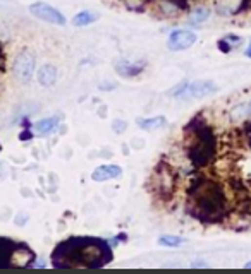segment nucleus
Segmentation results:
<instances>
[{
    "label": "nucleus",
    "mask_w": 251,
    "mask_h": 274,
    "mask_svg": "<svg viewBox=\"0 0 251 274\" xmlns=\"http://www.w3.org/2000/svg\"><path fill=\"white\" fill-rule=\"evenodd\" d=\"M210 17V9L208 7H196L190 16L191 24H203L207 19Z\"/></svg>",
    "instance_id": "obj_14"
},
{
    "label": "nucleus",
    "mask_w": 251,
    "mask_h": 274,
    "mask_svg": "<svg viewBox=\"0 0 251 274\" xmlns=\"http://www.w3.org/2000/svg\"><path fill=\"white\" fill-rule=\"evenodd\" d=\"M29 12L35 16V17L41 19L45 22H50L55 26H64L66 24V17L60 11H57L52 5L45 4V2H35V4L29 5Z\"/></svg>",
    "instance_id": "obj_4"
},
{
    "label": "nucleus",
    "mask_w": 251,
    "mask_h": 274,
    "mask_svg": "<svg viewBox=\"0 0 251 274\" xmlns=\"http://www.w3.org/2000/svg\"><path fill=\"white\" fill-rule=\"evenodd\" d=\"M58 122H60L58 117H48V119H43L35 123V130H37L40 136H47V134H52L54 130H57Z\"/></svg>",
    "instance_id": "obj_10"
},
{
    "label": "nucleus",
    "mask_w": 251,
    "mask_h": 274,
    "mask_svg": "<svg viewBox=\"0 0 251 274\" xmlns=\"http://www.w3.org/2000/svg\"><path fill=\"white\" fill-rule=\"evenodd\" d=\"M114 259L110 243L102 238L73 237L60 242L52 252V266L58 269L66 267H88L97 269L110 264Z\"/></svg>",
    "instance_id": "obj_1"
},
{
    "label": "nucleus",
    "mask_w": 251,
    "mask_h": 274,
    "mask_svg": "<svg viewBox=\"0 0 251 274\" xmlns=\"http://www.w3.org/2000/svg\"><path fill=\"white\" fill-rule=\"evenodd\" d=\"M244 267H246V269H251V262H248V264H246V266H244Z\"/></svg>",
    "instance_id": "obj_19"
},
{
    "label": "nucleus",
    "mask_w": 251,
    "mask_h": 274,
    "mask_svg": "<svg viewBox=\"0 0 251 274\" xmlns=\"http://www.w3.org/2000/svg\"><path fill=\"white\" fill-rule=\"evenodd\" d=\"M186 240L182 237H175V235H165V237H160L158 238V243L164 247H171V249H174V247H179L182 245Z\"/></svg>",
    "instance_id": "obj_16"
},
{
    "label": "nucleus",
    "mask_w": 251,
    "mask_h": 274,
    "mask_svg": "<svg viewBox=\"0 0 251 274\" xmlns=\"http://www.w3.org/2000/svg\"><path fill=\"white\" fill-rule=\"evenodd\" d=\"M35 252L26 243L0 237V269L33 266Z\"/></svg>",
    "instance_id": "obj_2"
},
{
    "label": "nucleus",
    "mask_w": 251,
    "mask_h": 274,
    "mask_svg": "<svg viewBox=\"0 0 251 274\" xmlns=\"http://www.w3.org/2000/svg\"><path fill=\"white\" fill-rule=\"evenodd\" d=\"M241 41H243V40H241L239 36H236V34H227L226 38H222V40L218 41V47H220V50H222V51H229L231 48L239 47Z\"/></svg>",
    "instance_id": "obj_15"
},
{
    "label": "nucleus",
    "mask_w": 251,
    "mask_h": 274,
    "mask_svg": "<svg viewBox=\"0 0 251 274\" xmlns=\"http://www.w3.org/2000/svg\"><path fill=\"white\" fill-rule=\"evenodd\" d=\"M194 43H196V33L190 31V29H175L171 33V36L167 40V47L172 51L188 50Z\"/></svg>",
    "instance_id": "obj_6"
},
{
    "label": "nucleus",
    "mask_w": 251,
    "mask_h": 274,
    "mask_svg": "<svg viewBox=\"0 0 251 274\" xmlns=\"http://www.w3.org/2000/svg\"><path fill=\"white\" fill-rule=\"evenodd\" d=\"M57 81V68L52 67V65H43V67L38 70V83L45 87H50Z\"/></svg>",
    "instance_id": "obj_9"
},
{
    "label": "nucleus",
    "mask_w": 251,
    "mask_h": 274,
    "mask_svg": "<svg viewBox=\"0 0 251 274\" xmlns=\"http://www.w3.org/2000/svg\"><path fill=\"white\" fill-rule=\"evenodd\" d=\"M145 65H146L145 60L143 62H129V60H126V58H122V60H119L116 64V72L122 77H135V76H138V74L143 72Z\"/></svg>",
    "instance_id": "obj_7"
},
{
    "label": "nucleus",
    "mask_w": 251,
    "mask_h": 274,
    "mask_svg": "<svg viewBox=\"0 0 251 274\" xmlns=\"http://www.w3.org/2000/svg\"><path fill=\"white\" fill-rule=\"evenodd\" d=\"M217 86L210 81H194V83H181L179 86H175L174 89H171L172 98H203L208 94L215 93Z\"/></svg>",
    "instance_id": "obj_3"
},
{
    "label": "nucleus",
    "mask_w": 251,
    "mask_h": 274,
    "mask_svg": "<svg viewBox=\"0 0 251 274\" xmlns=\"http://www.w3.org/2000/svg\"><path fill=\"white\" fill-rule=\"evenodd\" d=\"M12 72H14L16 79L21 83H29V79L33 77L35 72V57L29 51H21L16 57L14 64H12Z\"/></svg>",
    "instance_id": "obj_5"
},
{
    "label": "nucleus",
    "mask_w": 251,
    "mask_h": 274,
    "mask_svg": "<svg viewBox=\"0 0 251 274\" xmlns=\"http://www.w3.org/2000/svg\"><path fill=\"white\" fill-rule=\"evenodd\" d=\"M126 122H120V120H116V122H114V130H116V132H124V130H126Z\"/></svg>",
    "instance_id": "obj_17"
},
{
    "label": "nucleus",
    "mask_w": 251,
    "mask_h": 274,
    "mask_svg": "<svg viewBox=\"0 0 251 274\" xmlns=\"http://www.w3.org/2000/svg\"><path fill=\"white\" fill-rule=\"evenodd\" d=\"M122 175V168L117 165H102L91 173V178L95 182H107L112 180V178H117Z\"/></svg>",
    "instance_id": "obj_8"
},
{
    "label": "nucleus",
    "mask_w": 251,
    "mask_h": 274,
    "mask_svg": "<svg viewBox=\"0 0 251 274\" xmlns=\"http://www.w3.org/2000/svg\"><path fill=\"white\" fill-rule=\"evenodd\" d=\"M167 123L165 117H153V119H138V125L143 130H156L162 129V127Z\"/></svg>",
    "instance_id": "obj_13"
},
{
    "label": "nucleus",
    "mask_w": 251,
    "mask_h": 274,
    "mask_svg": "<svg viewBox=\"0 0 251 274\" xmlns=\"http://www.w3.org/2000/svg\"><path fill=\"white\" fill-rule=\"evenodd\" d=\"M98 19V14L97 12H91V11H81L77 12L76 16L73 17V24L76 28H84V26H90Z\"/></svg>",
    "instance_id": "obj_11"
},
{
    "label": "nucleus",
    "mask_w": 251,
    "mask_h": 274,
    "mask_svg": "<svg viewBox=\"0 0 251 274\" xmlns=\"http://www.w3.org/2000/svg\"><path fill=\"white\" fill-rule=\"evenodd\" d=\"M251 117V101H246V103H241V105L234 106L231 110V120L232 122H239V120L250 119Z\"/></svg>",
    "instance_id": "obj_12"
},
{
    "label": "nucleus",
    "mask_w": 251,
    "mask_h": 274,
    "mask_svg": "<svg viewBox=\"0 0 251 274\" xmlns=\"http://www.w3.org/2000/svg\"><path fill=\"white\" fill-rule=\"evenodd\" d=\"M246 57L251 58V41H250V45H248V48H246Z\"/></svg>",
    "instance_id": "obj_18"
}]
</instances>
